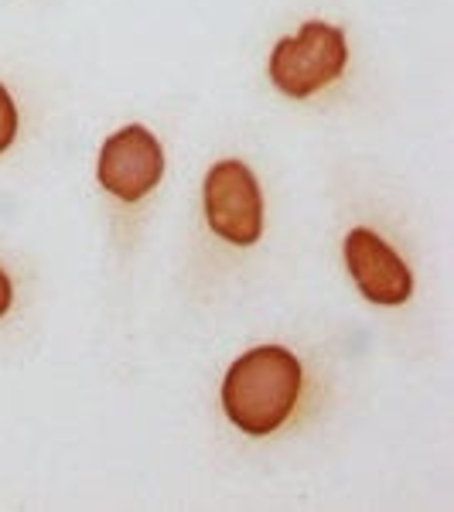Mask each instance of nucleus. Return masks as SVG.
<instances>
[{
	"label": "nucleus",
	"mask_w": 454,
	"mask_h": 512,
	"mask_svg": "<svg viewBox=\"0 0 454 512\" xmlns=\"http://www.w3.org/2000/svg\"><path fill=\"white\" fill-rule=\"evenodd\" d=\"M301 396V362L280 345L239 355L222 383V410L250 437L274 434Z\"/></svg>",
	"instance_id": "f257e3e1"
},
{
	"label": "nucleus",
	"mask_w": 454,
	"mask_h": 512,
	"mask_svg": "<svg viewBox=\"0 0 454 512\" xmlns=\"http://www.w3.org/2000/svg\"><path fill=\"white\" fill-rule=\"evenodd\" d=\"M349 62L342 28H332L325 21H308L297 38H280L270 55V82L280 93L304 99L328 82H335Z\"/></svg>",
	"instance_id": "f03ea898"
},
{
	"label": "nucleus",
	"mask_w": 454,
	"mask_h": 512,
	"mask_svg": "<svg viewBox=\"0 0 454 512\" xmlns=\"http://www.w3.org/2000/svg\"><path fill=\"white\" fill-rule=\"evenodd\" d=\"M205 219L226 243L253 246L263 236V195L243 161H219L205 175Z\"/></svg>",
	"instance_id": "7ed1b4c3"
},
{
	"label": "nucleus",
	"mask_w": 454,
	"mask_h": 512,
	"mask_svg": "<svg viewBox=\"0 0 454 512\" xmlns=\"http://www.w3.org/2000/svg\"><path fill=\"white\" fill-rule=\"evenodd\" d=\"M164 175V151L158 137L140 123L117 130L99 151L96 178L106 192H113L120 202H137L151 192Z\"/></svg>",
	"instance_id": "20e7f679"
},
{
	"label": "nucleus",
	"mask_w": 454,
	"mask_h": 512,
	"mask_svg": "<svg viewBox=\"0 0 454 512\" xmlns=\"http://www.w3.org/2000/svg\"><path fill=\"white\" fill-rule=\"evenodd\" d=\"M345 263L359 294L373 304H403L414 291V274L373 229H352L345 236Z\"/></svg>",
	"instance_id": "39448f33"
},
{
	"label": "nucleus",
	"mask_w": 454,
	"mask_h": 512,
	"mask_svg": "<svg viewBox=\"0 0 454 512\" xmlns=\"http://www.w3.org/2000/svg\"><path fill=\"white\" fill-rule=\"evenodd\" d=\"M14 137H18V106H14L11 93L0 86V154L14 144Z\"/></svg>",
	"instance_id": "423d86ee"
},
{
	"label": "nucleus",
	"mask_w": 454,
	"mask_h": 512,
	"mask_svg": "<svg viewBox=\"0 0 454 512\" xmlns=\"http://www.w3.org/2000/svg\"><path fill=\"white\" fill-rule=\"evenodd\" d=\"M11 301H14V287H11V277L0 270V318L11 311Z\"/></svg>",
	"instance_id": "0eeeda50"
}]
</instances>
